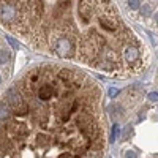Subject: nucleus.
<instances>
[{
	"mask_svg": "<svg viewBox=\"0 0 158 158\" xmlns=\"http://www.w3.org/2000/svg\"><path fill=\"white\" fill-rule=\"evenodd\" d=\"M0 27L41 54L112 77L139 74L149 60L114 0H0Z\"/></svg>",
	"mask_w": 158,
	"mask_h": 158,
	"instance_id": "nucleus-1",
	"label": "nucleus"
},
{
	"mask_svg": "<svg viewBox=\"0 0 158 158\" xmlns=\"http://www.w3.org/2000/svg\"><path fill=\"white\" fill-rule=\"evenodd\" d=\"M8 38L0 36V90L3 89L6 79L11 74V67H13V54L8 48Z\"/></svg>",
	"mask_w": 158,
	"mask_h": 158,
	"instance_id": "nucleus-2",
	"label": "nucleus"
},
{
	"mask_svg": "<svg viewBox=\"0 0 158 158\" xmlns=\"http://www.w3.org/2000/svg\"><path fill=\"white\" fill-rule=\"evenodd\" d=\"M117 130H118V127H117V123H114V125H112V135H111V142H114V139H115V136H117Z\"/></svg>",
	"mask_w": 158,
	"mask_h": 158,
	"instance_id": "nucleus-3",
	"label": "nucleus"
},
{
	"mask_svg": "<svg viewBox=\"0 0 158 158\" xmlns=\"http://www.w3.org/2000/svg\"><path fill=\"white\" fill-rule=\"evenodd\" d=\"M125 158H136V153H135L133 150H128V152L125 153Z\"/></svg>",
	"mask_w": 158,
	"mask_h": 158,
	"instance_id": "nucleus-4",
	"label": "nucleus"
},
{
	"mask_svg": "<svg viewBox=\"0 0 158 158\" xmlns=\"http://www.w3.org/2000/svg\"><path fill=\"white\" fill-rule=\"evenodd\" d=\"M149 98H150L152 101H156V100H158V94H150V95H149Z\"/></svg>",
	"mask_w": 158,
	"mask_h": 158,
	"instance_id": "nucleus-5",
	"label": "nucleus"
}]
</instances>
